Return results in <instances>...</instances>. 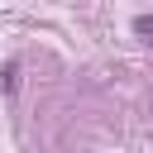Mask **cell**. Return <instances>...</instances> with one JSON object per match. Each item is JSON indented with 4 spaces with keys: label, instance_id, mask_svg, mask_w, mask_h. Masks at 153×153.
Returning <instances> with one entry per match:
<instances>
[{
    "label": "cell",
    "instance_id": "6da1fadb",
    "mask_svg": "<svg viewBox=\"0 0 153 153\" xmlns=\"http://www.w3.org/2000/svg\"><path fill=\"white\" fill-rule=\"evenodd\" d=\"M134 33H139V38H153V14H139V19H134Z\"/></svg>",
    "mask_w": 153,
    "mask_h": 153
}]
</instances>
